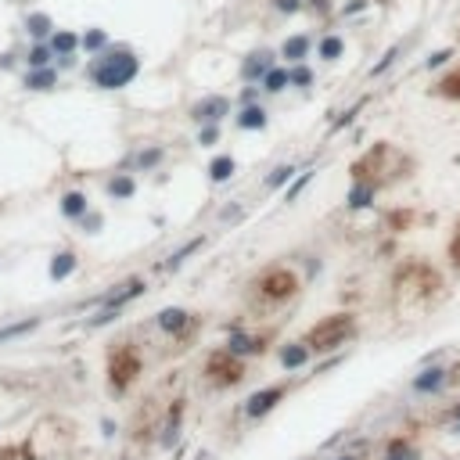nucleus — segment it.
<instances>
[{"mask_svg":"<svg viewBox=\"0 0 460 460\" xmlns=\"http://www.w3.org/2000/svg\"><path fill=\"white\" fill-rule=\"evenodd\" d=\"M137 72H140V61L126 47H119V51L98 58L94 65H90V79H94L101 90H122L126 83L137 79Z\"/></svg>","mask_w":460,"mask_h":460,"instance_id":"f257e3e1","label":"nucleus"},{"mask_svg":"<svg viewBox=\"0 0 460 460\" xmlns=\"http://www.w3.org/2000/svg\"><path fill=\"white\" fill-rule=\"evenodd\" d=\"M353 331H356V320L349 313H334V317H324L310 334H305V346L313 353H331V349L346 346L353 339Z\"/></svg>","mask_w":460,"mask_h":460,"instance_id":"f03ea898","label":"nucleus"},{"mask_svg":"<svg viewBox=\"0 0 460 460\" xmlns=\"http://www.w3.org/2000/svg\"><path fill=\"white\" fill-rule=\"evenodd\" d=\"M256 288H259V295L270 298V302H284V298H291V295L298 291V277H295L288 266H273V270H266L263 277L256 281Z\"/></svg>","mask_w":460,"mask_h":460,"instance_id":"7ed1b4c3","label":"nucleus"},{"mask_svg":"<svg viewBox=\"0 0 460 460\" xmlns=\"http://www.w3.org/2000/svg\"><path fill=\"white\" fill-rule=\"evenodd\" d=\"M205 374H209L212 385H237L244 378V363L237 360V353L220 349V353H212L205 360Z\"/></svg>","mask_w":460,"mask_h":460,"instance_id":"20e7f679","label":"nucleus"},{"mask_svg":"<svg viewBox=\"0 0 460 460\" xmlns=\"http://www.w3.org/2000/svg\"><path fill=\"white\" fill-rule=\"evenodd\" d=\"M137 374H140L137 353H133V349H119V353L112 356V363H108V381H112V388H115V392L130 388Z\"/></svg>","mask_w":460,"mask_h":460,"instance_id":"39448f33","label":"nucleus"},{"mask_svg":"<svg viewBox=\"0 0 460 460\" xmlns=\"http://www.w3.org/2000/svg\"><path fill=\"white\" fill-rule=\"evenodd\" d=\"M446 385H449V371H446V367H424V371L410 381V388L417 395H439Z\"/></svg>","mask_w":460,"mask_h":460,"instance_id":"423d86ee","label":"nucleus"},{"mask_svg":"<svg viewBox=\"0 0 460 460\" xmlns=\"http://www.w3.org/2000/svg\"><path fill=\"white\" fill-rule=\"evenodd\" d=\"M281 400H284V385H270V388L249 395V403H244V414H249V417H263V414H270L273 407H277Z\"/></svg>","mask_w":460,"mask_h":460,"instance_id":"0eeeda50","label":"nucleus"},{"mask_svg":"<svg viewBox=\"0 0 460 460\" xmlns=\"http://www.w3.org/2000/svg\"><path fill=\"white\" fill-rule=\"evenodd\" d=\"M227 112H230V101H227V98H205V101H198V105L191 108V119H198V122H220Z\"/></svg>","mask_w":460,"mask_h":460,"instance_id":"6e6552de","label":"nucleus"},{"mask_svg":"<svg viewBox=\"0 0 460 460\" xmlns=\"http://www.w3.org/2000/svg\"><path fill=\"white\" fill-rule=\"evenodd\" d=\"M270 58H273L270 51L249 54V58H244V65H241V76H244V79H263V76L273 69V61H270Z\"/></svg>","mask_w":460,"mask_h":460,"instance_id":"1a4fd4ad","label":"nucleus"},{"mask_svg":"<svg viewBox=\"0 0 460 460\" xmlns=\"http://www.w3.org/2000/svg\"><path fill=\"white\" fill-rule=\"evenodd\" d=\"M381 460H421V449L410 439H388Z\"/></svg>","mask_w":460,"mask_h":460,"instance_id":"9d476101","label":"nucleus"},{"mask_svg":"<svg viewBox=\"0 0 460 460\" xmlns=\"http://www.w3.org/2000/svg\"><path fill=\"white\" fill-rule=\"evenodd\" d=\"M310 346H305V342H291V346H284L281 349V363L288 367V371H298V367H305V363H310Z\"/></svg>","mask_w":460,"mask_h":460,"instance_id":"9b49d317","label":"nucleus"},{"mask_svg":"<svg viewBox=\"0 0 460 460\" xmlns=\"http://www.w3.org/2000/svg\"><path fill=\"white\" fill-rule=\"evenodd\" d=\"M86 209H90V202H86L83 191H69L65 198H61V212H65L69 220H83V216H86Z\"/></svg>","mask_w":460,"mask_h":460,"instance_id":"f8f14e48","label":"nucleus"},{"mask_svg":"<svg viewBox=\"0 0 460 460\" xmlns=\"http://www.w3.org/2000/svg\"><path fill=\"white\" fill-rule=\"evenodd\" d=\"M281 54H284L288 61H295V65H302V58L310 54V37H288L284 47H281Z\"/></svg>","mask_w":460,"mask_h":460,"instance_id":"ddd939ff","label":"nucleus"},{"mask_svg":"<svg viewBox=\"0 0 460 460\" xmlns=\"http://www.w3.org/2000/svg\"><path fill=\"white\" fill-rule=\"evenodd\" d=\"M237 126H241V130H263V126H266V108L249 105V108L237 115Z\"/></svg>","mask_w":460,"mask_h":460,"instance_id":"4468645a","label":"nucleus"},{"mask_svg":"<svg viewBox=\"0 0 460 460\" xmlns=\"http://www.w3.org/2000/svg\"><path fill=\"white\" fill-rule=\"evenodd\" d=\"M188 324H191V317L183 313V310H162V313H159V327H162V331H173V334H180V331L188 327Z\"/></svg>","mask_w":460,"mask_h":460,"instance_id":"2eb2a0df","label":"nucleus"},{"mask_svg":"<svg viewBox=\"0 0 460 460\" xmlns=\"http://www.w3.org/2000/svg\"><path fill=\"white\" fill-rule=\"evenodd\" d=\"M374 198V183L371 180H356V188L349 191V209H367Z\"/></svg>","mask_w":460,"mask_h":460,"instance_id":"dca6fc26","label":"nucleus"},{"mask_svg":"<svg viewBox=\"0 0 460 460\" xmlns=\"http://www.w3.org/2000/svg\"><path fill=\"white\" fill-rule=\"evenodd\" d=\"M234 169H237V162H234L230 155H220V159H212L209 176H212V183H223V180H230V176H234Z\"/></svg>","mask_w":460,"mask_h":460,"instance_id":"f3484780","label":"nucleus"},{"mask_svg":"<svg viewBox=\"0 0 460 460\" xmlns=\"http://www.w3.org/2000/svg\"><path fill=\"white\" fill-rule=\"evenodd\" d=\"M284 86H291V72L288 69H270L263 76V90H270V94H281Z\"/></svg>","mask_w":460,"mask_h":460,"instance_id":"a211bd4d","label":"nucleus"},{"mask_svg":"<svg viewBox=\"0 0 460 460\" xmlns=\"http://www.w3.org/2000/svg\"><path fill=\"white\" fill-rule=\"evenodd\" d=\"M72 270H76V256H72V252H58L54 263H51V277H54V281H65Z\"/></svg>","mask_w":460,"mask_h":460,"instance_id":"6ab92c4d","label":"nucleus"},{"mask_svg":"<svg viewBox=\"0 0 460 460\" xmlns=\"http://www.w3.org/2000/svg\"><path fill=\"white\" fill-rule=\"evenodd\" d=\"M140 291H144V281H130V284H126V291H119V295H112V298L105 302V310H112V313H115L119 305H126V302H130L133 295H140Z\"/></svg>","mask_w":460,"mask_h":460,"instance_id":"aec40b11","label":"nucleus"},{"mask_svg":"<svg viewBox=\"0 0 460 460\" xmlns=\"http://www.w3.org/2000/svg\"><path fill=\"white\" fill-rule=\"evenodd\" d=\"M133 191H137L133 176H115V180H108V195H112V198H133Z\"/></svg>","mask_w":460,"mask_h":460,"instance_id":"412c9836","label":"nucleus"},{"mask_svg":"<svg viewBox=\"0 0 460 460\" xmlns=\"http://www.w3.org/2000/svg\"><path fill=\"white\" fill-rule=\"evenodd\" d=\"M25 86L29 90H51L54 86V72L51 69H33V72L25 76Z\"/></svg>","mask_w":460,"mask_h":460,"instance_id":"4be33fe9","label":"nucleus"},{"mask_svg":"<svg viewBox=\"0 0 460 460\" xmlns=\"http://www.w3.org/2000/svg\"><path fill=\"white\" fill-rule=\"evenodd\" d=\"M342 51H346L342 37H324V40H320V58H324V61H339Z\"/></svg>","mask_w":460,"mask_h":460,"instance_id":"5701e85b","label":"nucleus"},{"mask_svg":"<svg viewBox=\"0 0 460 460\" xmlns=\"http://www.w3.org/2000/svg\"><path fill=\"white\" fill-rule=\"evenodd\" d=\"M25 29H29V37H47L54 25H51V18H47V15H40V11H37V15H29V18H25Z\"/></svg>","mask_w":460,"mask_h":460,"instance_id":"b1692460","label":"nucleus"},{"mask_svg":"<svg viewBox=\"0 0 460 460\" xmlns=\"http://www.w3.org/2000/svg\"><path fill=\"white\" fill-rule=\"evenodd\" d=\"M51 47H54V51H58L61 58H69V54H72V51L79 47V40H76L72 33H54V40H51Z\"/></svg>","mask_w":460,"mask_h":460,"instance_id":"393cba45","label":"nucleus"},{"mask_svg":"<svg viewBox=\"0 0 460 460\" xmlns=\"http://www.w3.org/2000/svg\"><path fill=\"white\" fill-rule=\"evenodd\" d=\"M230 353H263V339H230V346H227Z\"/></svg>","mask_w":460,"mask_h":460,"instance_id":"a878e982","label":"nucleus"},{"mask_svg":"<svg viewBox=\"0 0 460 460\" xmlns=\"http://www.w3.org/2000/svg\"><path fill=\"white\" fill-rule=\"evenodd\" d=\"M291 176H295V166H277V169L266 176V188L273 191V188H281V183H288Z\"/></svg>","mask_w":460,"mask_h":460,"instance_id":"bb28decb","label":"nucleus"},{"mask_svg":"<svg viewBox=\"0 0 460 460\" xmlns=\"http://www.w3.org/2000/svg\"><path fill=\"white\" fill-rule=\"evenodd\" d=\"M162 162V147H151V151H140V155L133 159V166L140 169H151V166H159Z\"/></svg>","mask_w":460,"mask_h":460,"instance_id":"cd10ccee","label":"nucleus"},{"mask_svg":"<svg viewBox=\"0 0 460 460\" xmlns=\"http://www.w3.org/2000/svg\"><path fill=\"white\" fill-rule=\"evenodd\" d=\"M33 327H40V320H22V324H15V327H4V331H0V342H8V339H18V334L33 331Z\"/></svg>","mask_w":460,"mask_h":460,"instance_id":"c85d7f7f","label":"nucleus"},{"mask_svg":"<svg viewBox=\"0 0 460 460\" xmlns=\"http://www.w3.org/2000/svg\"><path fill=\"white\" fill-rule=\"evenodd\" d=\"M105 40H108V37L101 33V29H90V33L79 40V47H83V51H101V47H105Z\"/></svg>","mask_w":460,"mask_h":460,"instance_id":"c756f323","label":"nucleus"},{"mask_svg":"<svg viewBox=\"0 0 460 460\" xmlns=\"http://www.w3.org/2000/svg\"><path fill=\"white\" fill-rule=\"evenodd\" d=\"M198 244H202V241H198V237H195V241H188V244H183V249H180V252H176V256H169V263H166V266H169V270H173V266H180V263H183V259H188V256H191V252H195V249H198Z\"/></svg>","mask_w":460,"mask_h":460,"instance_id":"7c9ffc66","label":"nucleus"},{"mask_svg":"<svg viewBox=\"0 0 460 460\" xmlns=\"http://www.w3.org/2000/svg\"><path fill=\"white\" fill-rule=\"evenodd\" d=\"M400 51H403V44H395V47H392V51H388V54H385V58L378 61V65L371 69V76H381V72H385V69L392 65V61H395V58H400Z\"/></svg>","mask_w":460,"mask_h":460,"instance_id":"2f4dec72","label":"nucleus"},{"mask_svg":"<svg viewBox=\"0 0 460 460\" xmlns=\"http://www.w3.org/2000/svg\"><path fill=\"white\" fill-rule=\"evenodd\" d=\"M313 83V72L305 69V65H295L291 69V86H310Z\"/></svg>","mask_w":460,"mask_h":460,"instance_id":"473e14b6","label":"nucleus"},{"mask_svg":"<svg viewBox=\"0 0 460 460\" xmlns=\"http://www.w3.org/2000/svg\"><path fill=\"white\" fill-rule=\"evenodd\" d=\"M439 90H442L446 98H460V72H456V76H446V79L439 83Z\"/></svg>","mask_w":460,"mask_h":460,"instance_id":"72a5a7b5","label":"nucleus"},{"mask_svg":"<svg viewBox=\"0 0 460 460\" xmlns=\"http://www.w3.org/2000/svg\"><path fill=\"white\" fill-rule=\"evenodd\" d=\"M47 61H51L47 47H33V51H29V65H33V69H47Z\"/></svg>","mask_w":460,"mask_h":460,"instance_id":"f704fd0d","label":"nucleus"},{"mask_svg":"<svg viewBox=\"0 0 460 460\" xmlns=\"http://www.w3.org/2000/svg\"><path fill=\"white\" fill-rule=\"evenodd\" d=\"M449 58H453V51H435L432 58H428V69H439V65H446Z\"/></svg>","mask_w":460,"mask_h":460,"instance_id":"c9c22d12","label":"nucleus"},{"mask_svg":"<svg viewBox=\"0 0 460 460\" xmlns=\"http://www.w3.org/2000/svg\"><path fill=\"white\" fill-rule=\"evenodd\" d=\"M310 176H313V173H302V176H298V180H295V188H291V191H288V202H295V198H298V195H302V188H305V183H310Z\"/></svg>","mask_w":460,"mask_h":460,"instance_id":"e433bc0d","label":"nucleus"},{"mask_svg":"<svg viewBox=\"0 0 460 460\" xmlns=\"http://www.w3.org/2000/svg\"><path fill=\"white\" fill-rule=\"evenodd\" d=\"M273 4H277V11H288V15L302 8V4H298V0H273Z\"/></svg>","mask_w":460,"mask_h":460,"instance_id":"4c0bfd02","label":"nucleus"},{"mask_svg":"<svg viewBox=\"0 0 460 460\" xmlns=\"http://www.w3.org/2000/svg\"><path fill=\"white\" fill-rule=\"evenodd\" d=\"M449 428H453V435H460V403H456L453 414H449Z\"/></svg>","mask_w":460,"mask_h":460,"instance_id":"58836bf2","label":"nucleus"},{"mask_svg":"<svg viewBox=\"0 0 460 460\" xmlns=\"http://www.w3.org/2000/svg\"><path fill=\"white\" fill-rule=\"evenodd\" d=\"M198 140H202V144H212V140H216V126H205Z\"/></svg>","mask_w":460,"mask_h":460,"instance_id":"ea45409f","label":"nucleus"},{"mask_svg":"<svg viewBox=\"0 0 460 460\" xmlns=\"http://www.w3.org/2000/svg\"><path fill=\"white\" fill-rule=\"evenodd\" d=\"M453 259H456V263H460V237H456V241H453Z\"/></svg>","mask_w":460,"mask_h":460,"instance_id":"a19ab883","label":"nucleus"},{"mask_svg":"<svg viewBox=\"0 0 460 460\" xmlns=\"http://www.w3.org/2000/svg\"><path fill=\"white\" fill-rule=\"evenodd\" d=\"M339 460H360V456H339Z\"/></svg>","mask_w":460,"mask_h":460,"instance_id":"79ce46f5","label":"nucleus"}]
</instances>
